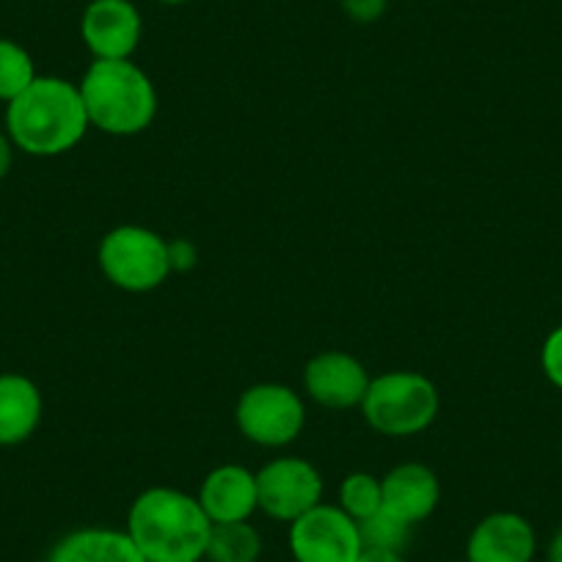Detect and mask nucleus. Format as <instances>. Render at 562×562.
Segmentation results:
<instances>
[{"label":"nucleus","mask_w":562,"mask_h":562,"mask_svg":"<svg viewBox=\"0 0 562 562\" xmlns=\"http://www.w3.org/2000/svg\"><path fill=\"white\" fill-rule=\"evenodd\" d=\"M83 97L78 83L40 75L18 100L7 105V135L14 149L34 158H58L89 133Z\"/></svg>","instance_id":"f257e3e1"},{"label":"nucleus","mask_w":562,"mask_h":562,"mask_svg":"<svg viewBox=\"0 0 562 562\" xmlns=\"http://www.w3.org/2000/svg\"><path fill=\"white\" fill-rule=\"evenodd\" d=\"M213 521L196 496L169 485L140 491L124 532L147 562H202Z\"/></svg>","instance_id":"f03ea898"},{"label":"nucleus","mask_w":562,"mask_h":562,"mask_svg":"<svg viewBox=\"0 0 562 562\" xmlns=\"http://www.w3.org/2000/svg\"><path fill=\"white\" fill-rule=\"evenodd\" d=\"M91 127L108 135H138L158 116V91L153 78L130 58H94L78 83Z\"/></svg>","instance_id":"7ed1b4c3"},{"label":"nucleus","mask_w":562,"mask_h":562,"mask_svg":"<svg viewBox=\"0 0 562 562\" xmlns=\"http://www.w3.org/2000/svg\"><path fill=\"white\" fill-rule=\"evenodd\" d=\"M439 408L441 397L436 383L428 375L411 370H394L372 378L361 400L367 425L392 439L428 430L439 416Z\"/></svg>","instance_id":"20e7f679"},{"label":"nucleus","mask_w":562,"mask_h":562,"mask_svg":"<svg viewBox=\"0 0 562 562\" xmlns=\"http://www.w3.org/2000/svg\"><path fill=\"white\" fill-rule=\"evenodd\" d=\"M97 265L113 288L124 293H153L171 276L169 240L147 226H116L100 240Z\"/></svg>","instance_id":"39448f33"},{"label":"nucleus","mask_w":562,"mask_h":562,"mask_svg":"<svg viewBox=\"0 0 562 562\" xmlns=\"http://www.w3.org/2000/svg\"><path fill=\"white\" fill-rule=\"evenodd\" d=\"M235 422L251 445L279 450L304 434L306 405L284 383H254L237 400Z\"/></svg>","instance_id":"423d86ee"},{"label":"nucleus","mask_w":562,"mask_h":562,"mask_svg":"<svg viewBox=\"0 0 562 562\" xmlns=\"http://www.w3.org/2000/svg\"><path fill=\"white\" fill-rule=\"evenodd\" d=\"M288 540L295 562H356L364 549L359 524L342 507L326 502L295 518Z\"/></svg>","instance_id":"0eeeda50"},{"label":"nucleus","mask_w":562,"mask_h":562,"mask_svg":"<svg viewBox=\"0 0 562 562\" xmlns=\"http://www.w3.org/2000/svg\"><path fill=\"white\" fill-rule=\"evenodd\" d=\"M259 510L281 524H293L323 502V477L304 458H276L257 472Z\"/></svg>","instance_id":"6e6552de"},{"label":"nucleus","mask_w":562,"mask_h":562,"mask_svg":"<svg viewBox=\"0 0 562 562\" xmlns=\"http://www.w3.org/2000/svg\"><path fill=\"white\" fill-rule=\"evenodd\" d=\"M144 20L133 0H91L80 18V36L89 53L102 61L133 58L138 50Z\"/></svg>","instance_id":"1a4fd4ad"},{"label":"nucleus","mask_w":562,"mask_h":562,"mask_svg":"<svg viewBox=\"0 0 562 562\" xmlns=\"http://www.w3.org/2000/svg\"><path fill=\"white\" fill-rule=\"evenodd\" d=\"M370 372L356 356L342 350H326L317 353L304 370V389L317 405L334 411L361 408L367 389H370Z\"/></svg>","instance_id":"9d476101"},{"label":"nucleus","mask_w":562,"mask_h":562,"mask_svg":"<svg viewBox=\"0 0 562 562\" xmlns=\"http://www.w3.org/2000/svg\"><path fill=\"white\" fill-rule=\"evenodd\" d=\"M538 535L524 516L510 510L480 518L467 540V562H532Z\"/></svg>","instance_id":"9b49d317"},{"label":"nucleus","mask_w":562,"mask_h":562,"mask_svg":"<svg viewBox=\"0 0 562 562\" xmlns=\"http://www.w3.org/2000/svg\"><path fill=\"white\" fill-rule=\"evenodd\" d=\"M383 510L397 516L400 521L416 524L428 521L441 499L439 474L425 463H400L381 477Z\"/></svg>","instance_id":"f8f14e48"},{"label":"nucleus","mask_w":562,"mask_h":562,"mask_svg":"<svg viewBox=\"0 0 562 562\" xmlns=\"http://www.w3.org/2000/svg\"><path fill=\"white\" fill-rule=\"evenodd\" d=\"M196 499L213 524L251 521L254 513L259 510L257 474L237 463L215 467L202 480Z\"/></svg>","instance_id":"ddd939ff"},{"label":"nucleus","mask_w":562,"mask_h":562,"mask_svg":"<svg viewBox=\"0 0 562 562\" xmlns=\"http://www.w3.org/2000/svg\"><path fill=\"white\" fill-rule=\"evenodd\" d=\"M45 562H147L124 529L80 527L53 543Z\"/></svg>","instance_id":"4468645a"},{"label":"nucleus","mask_w":562,"mask_h":562,"mask_svg":"<svg viewBox=\"0 0 562 562\" xmlns=\"http://www.w3.org/2000/svg\"><path fill=\"white\" fill-rule=\"evenodd\" d=\"M42 392L20 372L0 375V447H18L36 434L42 422Z\"/></svg>","instance_id":"2eb2a0df"},{"label":"nucleus","mask_w":562,"mask_h":562,"mask_svg":"<svg viewBox=\"0 0 562 562\" xmlns=\"http://www.w3.org/2000/svg\"><path fill=\"white\" fill-rule=\"evenodd\" d=\"M262 535L251 521L213 524L204 560L207 562H259Z\"/></svg>","instance_id":"dca6fc26"},{"label":"nucleus","mask_w":562,"mask_h":562,"mask_svg":"<svg viewBox=\"0 0 562 562\" xmlns=\"http://www.w3.org/2000/svg\"><path fill=\"white\" fill-rule=\"evenodd\" d=\"M36 75V64L23 45L12 40H0V102H12L29 89Z\"/></svg>","instance_id":"f3484780"},{"label":"nucleus","mask_w":562,"mask_h":562,"mask_svg":"<svg viewBox=\"0 0 562 562\" xmlns=\"http://www.w3.org/2000/svg\"><path fill=\"white\" fill-rule=\"evenodd\" d=\"M337 505L353 518L356 524L364 521V518L375 516L383 507V488L381 477L370 472H353L339 483V496Z\"/></svg>","instance_id":"a211bd4d"},{"label":"nucleus","mask_w":562,"mask_h":562,"mask_svg":"<svg viewBox=\"0 0 562 562\" xmlns=\"http://www.w3.org/2000/svg\"><path fill=\"white\" fill-rule=\"evenodd\" d=\"M411 529H414L411 524L400 521L397 516H392V513L383 510V507L375 513V516L359 521V535L364 549L397 551V554H403L405 546H408Z\"/></svg>","instance_id":"6ab92c4d"},{"label":"nucleus","mask_w":562,"mask_h":562,"mask_svg":"<svg viewBox=\"0 0 562 562\" xmlns=\"http://www.w3.org/2000/svg\"><path fill=\"white\" fill-rule=\"evenodd\" d=\"M540 367H543V375L549 378L551 386L562 392V326H557L546 337L543 348H540Z\"/></svg>","instance_id":"aec40b11"},{"label":"nucleus","mask_w":562,"mask_h":562,"mask_svg":"<svg viewBox=\"0 0 562 562\" xmlns=\"http://www.w3.org/2000/svg\"><path fill=\"white\" fill-rule=\"evenodd\" d=\"M386 9L389 0H342V12L359 25L378 23L386 14Z\"/></svg>","instance_id":"412c9836"},{"label":"nucleus","mask_w":562,"mask_h":562,"mask_svg":"<svg viewBox=\"0 0 562 562\" xmlns=\"http://www.w3.org/2000/svg\"><path fill=\"white\" fill-rule=\"evenodd\" d=\"M169 259H171V273H188V270L196 268V246L186 237H177L169 243Z\"/></svg>","instance_id":"4be33fe9"},{"label":"nucleus","mask_w":562,"mask_h":562,"mask_svg":"<svg viewBox=\"0 0 562 562\" xmlns=\"http://www.w3.org/2000/svg\"><path fill=\"white\" fill-rule=\"evenodd\" d=\"M14 164V144L7 133H0V180H7Z\"/></svg>","instance_id":"5701e85b"},{"label":"nucleus","mask_w":562,"mask_h":562,"mask_svg":"<svg viewBox=\"0 0 562 562\" xmlns=\"http://www.w3.org/2000/svg\"><path fill=\"white\" fill-rule=\"evenodd\" d=\"M356 562H405L403 554L397 551H381V549H361Z\"/></svg>","instance_id":"b1692460"},{"label":"nucleus","mask_w":562,"mask_h":562,"mask_svg":"<svg viewBox=\"0 0 562 562\" xmlns=\"http://www.w3.org/2000/svg\"><path fill=\"white\" fill-rule=\"evenodd\" d=\"M546 562H562V529L551 538L549 551H546Z\"/></svg>","instance_id":"393cba45"},{"label":"nucleus","mask_w":562,"mask_h":562,"mask_svg":"<svg viewBox=\"0 0 562 562\" xmlns=\"http://www.w3.org/2000/svg\"><path fill=\"white\" fill-rule=\"evenodd\" d=\"M158 3H164V7H186L191 0H158Z\"/></svg>","instance_id":"a878e982"}]
</instances>
